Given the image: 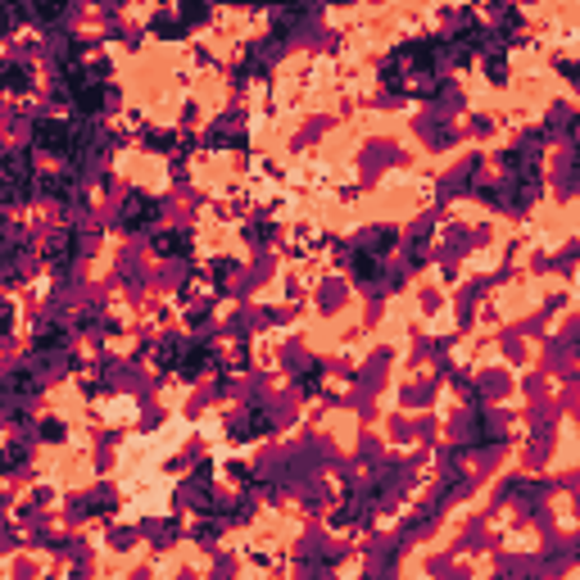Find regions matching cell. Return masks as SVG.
Listing matches in <instances>:
<instances>
[{"label":"cell","instance_id":"1","mask_svg":"<svg viewBox=\"0 0 580 580\" xmlns=\"http://www.w3.org/2000/svg\"><path fill=\"white\" fill-rule=\"evenodd\" d=\"M150 218H154V200L132 195V200H127V209H122V227H141V223H150Z\"/></svg>","mask_w":580,"mask_h":580},{"label":"cell","instance_id":"2","mask_svg":"<svg viewBox=\"0 0 580 580\" xmlns=\"http://www.w3.org/2000/svg\"><path fill=\"white\" fill-rule=\"evenodd\" d=\"M37 14L41 18H59L64 14V0H37Z\"/></svg>","mask_w":580,"mask_h":580}]
</instances>
